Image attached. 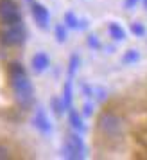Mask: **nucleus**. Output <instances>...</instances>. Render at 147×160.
Here are the masks:
<instances>
[{
    "label": "nucleus",
    "instance_id": "7",
    "mask_svg": "<svg viewBox=\"0 0 147 160\" xmlns=\"http://www.w3.org/2000/svg\"><path fill=\"white\" fill-rule=\"evenodd\" d=\"M31 63H32V68L36 72H43V70H47V67L50 65V59H49V56L45 52H36L32 56V61Z\"/></svg>",
    "mask_w": 147,
    "mask_h": 160
},
{
    "label": "nucleus",
    "instance_id": "4",
    "mask_svg": "<svg viewBox=\"0 0 147 160\" xmlns=\"http://www.w3.org/2000/svg\"><path fill=\"white\" fill-rule=\"evenodd\" d=\"M63 155L66 158H83L84 157V144H83V138L75 133L66 135L65 144H63Z\"/></svg>",
    "mask_w": 147,
    "mask_h": 160
},
{
    "label": "nucleus",
    "instance_id": "10",
    "mask_svg": "<svg viewBox=\"0 0 147 160\" xmlns=\"http://www.w3.org/2000/svg\"><path fill=\"white\" fill-rule=\"evenodd\" d=\"M70 124H72L75 130H84V124H83V119L79 117V113L75 110H70Z\"/></svg>",
    "mask_w": 147,
    "mask_h": 160
},
{
    "label": "nucleus",
    "instance_id": "8",
    "mask_svg": "<svg viewBox=\"0 0 147 160\" xmlns=\"http://www.w3.org/2000/svg\"><path fill=\"white\" fill-rule=\"evenodd\" d=\"M34 126H36L41 133H49V131L52 130L50 121L47 119V115H45L43 110H38L36 112V115H34Z\"/></svg>",
    "mask_w": 147,
    "mask_h": 160
},
{
    "label": "nucleus",
    "instance_id": "1",
    "mask_svg": "<svg viewBox=\"0 0 147 160\" xmlns=\"http://www.w3.org/2000/svg\"><path fill=\"white\" fill-rule=\"evenodd\" d=\"M97 128L102 133L104 137L108 138H117L120 137L126 130V122L124 119L115 113V112H102L101 115L97 117Z\"/></svg>",
    "mask_w": 147,
    "mask_h": 160
},
{
    "label": "nucleus",
    "instance_id": "18",
    "mask_svg": "<svg viewBox=\"0 0 147 160\" xmlns=\"http://www.w3.org/2000/svg\"><path fill=\"white\" fill-rule=\"evenodd\" d=\"M133 32H135V34H144V27H142V25H138V23H133Z\"/></svg>",
    "mask_w": 147,
    "mask_h": 160
},
{
    "label": "nucleus",
    "instance_id": "3",
    "mask_svg": "<svg viewBox=\"0 0 147 160\" xmlns=\"http://www.w3.org/2000/svg\"><path fill=\"white\" fill-rule=\"evenodd\" d=\"M25 40V29H23L22 22L9 23V25H0V42L7 47H15V45L23 43Z\"/></svg>",
    "mask_w": 147,
    "mask_h": 160
},
{
    "label": "nucleus",
    "instance_id": "13",
    "mask_svg": "<svg viewBox=\"0 0 147 160\" xmlns=\"http://www.w3.org/2000/svg\"><path fill=\"white\" fill-rule=\"evenodd\" d=\"M63 102H65V106H70V102H72V90H70V83H66V85H65V99H63Z\"/></svg>",
    "mask_w": 147,
    "mask_h": 160
},
{
    "label": "nucleus",
    "instance_id": "2",
    "mask_svg": "<svg viewBox=\"0 0 147 160\" xmlns=\"http://www.w3.org/2000/svg\"><path fill=\"white\" fill-rule=\"evenodd\" d=\"M9 79H11V87H13L16 101L20 102L22 106H31L32 95H34V88H32V83L27 78V74L16 76V78H9Z\"/></svg>",
    "mask_w": 147,
    "mask_h": 160
},
{
    "label": "nucleus",
    "instance_id": "16",
    "mask_svg": "<svg viewBox=\"0 0 147 160\" xmlns=\"http://www.w3.org/2000/svg\"><path fill=\"white\" fill-rule=\"evenodd\" d=\"M56 34H58V40L59 42H65V38H66V31L63 25H58L56 27Z\"/></svg>",
    "mask_w": 147,
    "mask_h": 160
},
{
    "label": "nucleus",
    "instance_id": "12",
    "mask_svg": "<svg viewBox=\"0 0 147 160\" xmlns=\"http://www.w3.org/2000/svg\"><path fill=\"white\" fill-rule=\"evenodd\" d=\"M11 157H13L11 155V149H9L7 146L0 144V160H9Z\"/></svg>",
    "mask_w": 147,
    "mask_h": 160
},
{
    "label": "nucleus",
    "instance_id": "6",
    "mask_svg": "<svg viewBox=\"0 0 147 160\" xmlns=\"http://www.w3.org/2000/svg\"><path fill=\"white\" fill-rule=\"evenodd\" d=\"M32 18H34V22L40 25V27H47L49 25V20H50V15H49V11L45 6L41 4H32Z\"/></svg>",
    "mask_w": 147,
    "mask_h": 160
},
{
    "label": "nucleus",
    "instance_id": "14",
    "mask_svg": "<svg viewBox=\"0 0 147 160\" xmlns=\"http://www.w3.org/2000/svg\"><path fill=\"white\" fill-rule=\"evenodd\" d=\"M50 102H52V108H54V112H56V113H61V112H63V108H65V102H61L58 97H54Z\"/></svg>",
    "mask_w": 147,
    "mask_h": 160
},
{
    "label": "nucleus",
    "instance_id": "9",
    "mask_svg": "<svg viewBox=\"0 0 147 160\" xmlns=\"http://www.w3.org/2000/svg\"><path fill=\"white\" fill-rule=\"evenodd\" d=\"M110 34H111V38H115V40H124L126 38V32H124V29L118 25V23H110Z\"/></svg>",
    "mask_w": 147,
    "mask_h": 160
},
{
    "label": "nucleus",
    "instance_id": "5",
    "mask_svg": "<svg viewBox=\"0 0 147 160\" xmlns=\"http://www.w3.org/2000/svg\"><path fill=\"white\" fill-rule=\"evenodd\" d=\"M22 22L20 9L13 0H0V25Z\"/></svg>",
    "mask_w": 147,
    "mask_h": 160
},
{
    "label": "nucleus",
    "instance_id": "11",
    "mask_svg": "<svg viewBox=\"0 0 147 160\" xmlns=\"http://www.w3.org/2000/svg\"><path fill=\"white\" fill-rule=\"evenodd\" d=\"M138 58H140V54L136 51H127L122 59H124V63H133V61H136Z\"/></svg>",
    "mask_w": 147,
    "mask_h": 160
},
{
    "label": "nucleus",
    "instance_id": "17",
    "mask_svg": "<svg viewBox=\"0 0 147 160\" xmlns=\"http://www.w3.org/2000/svg\"><path fill=\"white\" fill-rule=\"evenodd\" d=\"M77 65H79V56H72V61H70V74L75 72Z\"/></svg>",
    "mask_w": 147,
    "mask_h": 160
},
{
    "label": "nucleus",
    "instance_id": "15",
    "mask_svg": "<svg viewBox=\"0 0 147 160\" xmlns=\"http://www.w3.org/2000/svg\"><path fill=\"white\" fill-rule=\"evenodd\" d=\"M65 20H66V25H70V27H77V20H75V16L72 15V13H66V16H65Z\"/></svg>",
    "mask_w": 147,
    "mask_h": 160
},
{
    "label": "nucleus",
    "instance_id": "19",
    "mask_svg": "<svg viewBox=\"0 0 147 160\" xmlns=\"http://www.w3.org/2000/svg\"><path fill=\"white\" fill-rule=\"evenodd\" d=\"M126 2V8H135L138 4V0H124Z\"/></svg>",
    "mask_w": 147,
    "mask_h": 160
}]
</instances>
